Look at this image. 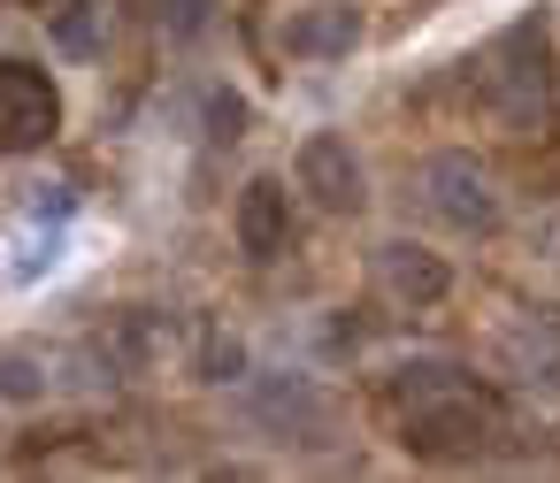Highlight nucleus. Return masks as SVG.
I'll list each match as a JSON object with an SVG mask.
<instances>
[{
  "instance_id": "11",
  "label": "nucleus",
  "mask_w": 560,
  "mask_h": 483,
  "mask_svg": "<svg viewBox=\"0 0 560 483\" xmlns=\"http://www.w3.org/2000/svg\"><path fill=\"white\" fill-rule=\"evenodd\" d=\"M39 391H47V376H39L24 353H0V399H16V407H24V399H39Z\"/></svg>"
},
{
  "instance_id": "3",
  "label": "nucleus",
  "mask_w": 560,
  "mask_h": 483,
  "mask_svg": "<svg viewBox=\"0 0 560 483\" xmlns=\"http://www.w3.org/2000/svg\"><path fill=\"white\" fill-rule=\"evenodd\" d=\"M415 200L430 208V223H445L453 238H491L499 231V177L476 154H430L415 169Z\"/></svg>"
},
{
  "instance_id": "6",
  "label": "nucleus",
  "mask_w": 560,
  "mask_h": 483,
  "mask_svg": "<svg viewBox=\"0 0 560 483\" xmlns=\"http://www.w3.org/2000/svg\"><path fill=\"white\" fill-rule=\"evenodd\" d=\"M246 407H254V422H269L284 445H292V437H300V445H315V437L330 429V399H323L307 376H269V384H254V399H246Z\"/></svg>"
},
{
  "instance_id": "2",
  "label": "nucleus",
  "mask_w": 560,
  "mask_h": 483,
  "mask_svg": "<svg viewBox=\"0 0 560 483\" xmlns=\"http://www.w3.org/2000/svg\"><path fill=\"white\" fill-rule=\"evenodd\" d=\"M392 399H399V414H407V445H422V452H445V445H460V437L483 429V399H476V384H468L460 368H445V361H415V368H399Z\"/></svg>"
},
{
  "instance_id": "1",
  "label": "nucleus",
  "mask_w": 560,
  "mask_h": 483,
  "mask_svg": "<svg viewBox=\"0 0 560 483\" xmlns=\"http://www.w3.org/2000/svg\"><path fill=\"white\" fill-rule=\"evenodd\" d=\"M483 93L499 108L506 131H529L545 108H552V16H514L491 47V70H483Z\"/></svg>"
},
{
  "instance_id": "9",
  "label": "nucleus",
  "mask_w": 560,
  "mask_h": 483,
  "mask_svg": "<svg viewBox=\"0 0 560 483\" xmlns=\"http://www.w3.org/2000/svg\"><path fill=\"white\" fill-rule=\"evenodd\" d=\"M376 284H384L399 307H438V299L453 292V269H445L430 246L392 238V246H376Z\"/></svg>"
},
{
  "instance_id": "4",
  "label": "nucleus",
  "mask_w": 560,
  "mask_h": 483,
  "mask_svg": "<svg viewBox=\"0 0 560 483\" xmlns=\"http://www.w3.org/2000/svg\"><path fill=\"white\" fill-rule=\"evenodd\" d=\"M62 131V93L39 62H0V154H32Z\"/></svg>"
},
{
  "instance_id": "10",
  "label": "nucleus",
  "mask_w": 560,
  "mask_h": 483,
  "mask_svg": "<svg viewBox=\"0 0 560 483\" xmlns=\"http://www.w3.org/2000/svg\"><path fill=\"white\" fill-rule=\"evenodd\" d=\"M353 39H361V9H346V0L300 9V16L284 24V47H292L300 62H338V55H353Z\"/></svg>"
},
{
  "instance_id": "8",
  "label": "nucleus",
  "mask_w": 560,
  "mask_h": 483,
  "mask_svg": "<svg viewBox=\"0 0 560 483\" xmlns=\"http://www.w3.org/2000/svg\"><path fill=\"white\" fill-rule=\"evenodd\" d=\"M284 246H292V192H284V177H254L238 192V254L277 261Z\"/></svg>"
},
{
  "instance_id": "7",
  "label": "nucleus",
  "mask_w": 560,
  "mask_h": 483,
  "mask_svg": "<svg viewBox=\"0 0 560 483\" xmlns=\"http://www.w3.org/2000/svg\"><path fill=\"white\" fill-rule=\"evenodd\" d=\"M499 368H506L522 391L560 399V322H545V315L506 322V330H499Z\"/></svg>"
},
{
  "instance_id": "12",
  "label": "nucleus",
  "mask_w": 560,
  "mask_h": 483,
  "mask_svg": "<svg viewBox=\"0 0 560 483\" xmlns=\"http://www.w3.org/2000/svg\"><path fill=\"white\" fill-rule=\"evenodd\" d=\"M208 123H215V139H238V123H246V101H238V93H215V101H208Z\"/></svg>"
},
{
  "instance_id": "5",
  "label": "nucleus",
  "mask_w": 560,
  "mask_h": 483,
  "mask_svg": "<svg viewBox=\"0 0 560 483\" xmlns=\"http://www.w3.org/2000/svg\"><path fill=\"white\" fill-rule=\"evenodd\" d=\"M292 177H300V192H307L323 215H361V200H369L361 154H353V139H338V131H307L300 154H292Z\"/></svg>"
}]
</instances>
